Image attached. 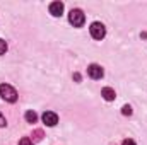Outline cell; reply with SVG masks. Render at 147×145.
Returning <instances> with one entry per match:
<instances>
[{
  "instance_id": "ba28073f",
  "label": "cell",
  "mask_w": 147,
  "mask_h": 145,
  "mask_svg": "<svg viewBox=\"0 0 147 145\" xmlns=\"http://www.w3.org/2000/svg\"><path fill=\"white\" fill-rule=\"evenodd\" d=\"M24 118H26V121H28V123H36L38 114L34 113V111H28V113L24 114Z\"/></svg>"
},
{
  "instance_id": "6da1fadb",
  "label": "cell",
  "mask_w": 147,
  "mask_h": 145,
  "mask_svg": "<svg viewBox=\"0 0 147 145\" xmlns=\"http://www.w3.org/2000/svg\"><path fill=\"white\" fill-rule=\"evenodd\" d=\"M0 96L7 103H16L17 101V91L12 85H9V84H2L0 85Z\"/></svg>"
},
{
  "instance_id": "5b68a950",
  "label": "cell",
  "mask_w": 147,
  "mask_h": 145,
  "mask_svg": "<svg viewBox=\"0 0 147 145\" xmlns=\"http://www.w3.org/2000/svg\"><path fill=\"white\" fill-rule=\"evenodd\" d=\"M43 123H45L46 126H55V125L58 123V116H57V113H53V111H46V113H43Z\"/></svg>"
},
{
  "instance_id": "4fadbf2b",
  "label": "cell",
  "mask_w": 147,
  "mask_h": 145,
  "mask_svg": "<svg viewBox=\"0 0 147 145\" xmlns=\"http://www.w3.org/2000/svg\"><path fill=\"white\" fill-rule=\"evenodd\" d=\"M121 145H135V142L134 140H130V138H127V140H123V144Z\"/></svg>"
},
{
  "instance_id": "9c48e42d",
  "label": "cell",
  "mask_w": 147,
  "mask_h": 145,
  "mask_svg": "<svg viewBox=\"0 0 147 145\" xmlns=\"http://www.w3.org/2000/svg\"><path fill=\"white\" fill-rule=\"evenodd\" d=\"M5 51H7V43L3 39H0V55H3Z\"/></svg>"
},
{
  "instance_id": "5bb4252c",
  "label": "cell",
  "mask_w": 147,
  "mask_h": 145,
  "mask_svg": "<svg viewBox=\"0 0 147 145\" xmlns=\"http://www.w3.org/2000/svg\"><path fill=\"white\" fill-rule=\"evenodd\" d=\"M7 125V121H5V118L2 116V113H0V126H5Z\"/></svg>"
},
{
  "instance_id": "277c9868",
  "label": "cell",
  "mask_w": 147,
  "mask_h": 145,
  "mask_svg": "<svg viewBox=\"0 0 147 145\" xmlns=\"http://www.w3.org/2000/svg\"><path fill=\"white\" fill-rule=\"evenodd\" d=\"M87 73H89V77H91V79L98 80V79H101V77L105 75V70H103V67H99V65L92 63V65H89V68H87Z\"/></svg>"
},
{
  "instance_id": "8992f818",
  "label": "cell",
  "mask_w": 147,
  "mask_h": 145,
  "mask_svg": "<svg viewBox=\"0 0 147 145\" xmlns=\"http://www.w3.org/2000/svg\"><path fill=\"white\" fill-rule=\"evenodd\" d=\"M63 12V3L62 2H51L50 3V14L55 15V17H60Z\"/></svg>"
},
{
  "instance_id": "52a82bcc",
  "label": "cell",
  "mask_w": 147,
  "mask_h": 145,
  "mask_svg": "<svg viewBox=\"0 0 147 145\" xmlns=\"http://www.w3.org/2000/svg\"><path fill=\"white\" fill-rule=\"evenodd\" d=\"M101 96H103L106 101H115V97H116V94H115V91H113L111 87H105V89L101 91Z\"/></svg>"
},
{
  "instance_id": "8fae6325",
  "label": "cell",
  "mask_w": 147,
  "mask_h": 145,
  "mask_svg": "<svg viewBox=\"0 0 147 145\" xmlns=\"http://www.w3.org/2000/svg\"><path fill=\"white\" fill-rule=\"evenodd\" d=\"M19 145H33V140H29L28 137H24V138H21Z\"/></svg>"
},
{
  "instance_id": "30bf717a",
  "label": "cell",
  "mask_w": 147,
  "mask_h": 145,
  "mask_svg": "<svg viewBox=\"0 0 147 145\" xmlns=\"http://www.w3.org/2000/svg\"><path fill=\"white\" fill-rule=\"evenodd\" d=\"M33 138H34L36 142H39V140L43 138V132H41V130H36V132H34V137H33Z\"/></svg>"
},
{
  "instance_id": "3957f363",
  "label": "cell",
  "mask_w": 147,
  "mask_h": 145,
  "mask_svg": "<svg viewBox=\"0 0 147 145\" xmlns=\"http://www.w3.org/2000/svg\"><path fill=\"white\" fill-rule=\"evenodd\" d=\"M89 31H91V36L94 38V39H103V38L106 36V28L101 22H92L91 28H89Z\"/></svg>"
},
{
  "instance_id": "7c38bea8",
  "label": "cell",
  "mask_w": 147,
  "mask_h": 145,
  "mask_svg": "<svg viewBox=\"0 0 147 145\" xmlns=\"http://www.w3.org/2000/svg\"><path fill=\"white\" fill-rule=\"evenodd\" d=\"M121 113H123L125 116H127V114L130 116V114H132V108H130V106H123V108H121Z\"/></svg>"
},
{
  "instance_id": "7a4b0ae2",
  "label": "cell",
  "mask_w": 147,
  "mask_h": 145,
  "mask_svg": "<svg viewBox=\"0 0 147 145\" xmlns=\"http://www.w3.org/2000/svg\"><path fill=\"white\" fill-rule=\"evenodd\" d=\"M69 21H70V24H72L74 28H80V26L86 22V15H84L82 10H79V9H72L70 14H69Z\"/></svg>"
}]
</instances>
